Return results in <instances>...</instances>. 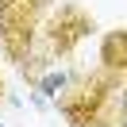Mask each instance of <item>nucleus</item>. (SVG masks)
<instances>
[{
  "label": "nucleus",
  "mask_w": 127,
  "mask_h": 127,
  "mask_svg": "<svg viewBox=\"0 0 127 127\" xmlns=\"http://www.w3.org/2000/svg\"><path fill=\"white\" fill-rule=\"evenodd\" d=\"M0 127H4V123H0Z\"/></svg>",
  "instance_id": "obj_7"
},
{
  "label": "nucleus",
  "mask_w": 127,
  "mask_h": 127,
  "mask_svg": "<svg viewBox=\"0 0 127 127\" xmlns=\"http://www.w3.org/2000/svg\"><path fill=\"white\" fill-rule=\"evenodd\" d=\"M50 0H0V31L8 27H35L39 12Z\"/></svg>",
  "instance_id": "obj_2"
},
{
  "label": "nucleus",
  "mask_w": 127,
  "mask_h": 127,
  "mask_svg": "<svg viewBox=\"0 0 127 127\" xmlns=\"http://www.w3.org/2000/svg\"><path fill=\"white\" fill-rule=\"evenodd\" d=\"M81 81V73H69V69H50V73H35V85H39V93L46 96H54V100H62L65 93H69L73 85Z\"/></svg>",
  "instance_id": "obj_4"
},
{
  "label": "nucleus",
  "mask_w": 127,
  "mask_h": 127,
  "mask_svg": "<svg viewBox=\"0 0 127 127\" xmlns=\"http://www.w3.org/2000/svg\"><path fill=\"white\" fill-rule=\"evenodd\" d=\"M0 100H4V77H0Z\"/></svg>",
  "instance_id": "obj_5"
},
{
  "label": "nucleus",
  "mask_w": 127,
  "mask_h": 127,
  "mask_svg": "<svg viewBox=\"0 0 127 127\" xmlns=\"http://www.w3.org/2000/svg\"><path fill=\"white\" fill-rule=\"evenodd\" d=\"M100 62H104V73L112 77H123L127 73V31H108L100 42Z\"/></svg>",
  "instance_id": "obj_3"
},
{
  "label": "nucleus",
  "mask_w": 127,
  "mask_h": 127,
  "mask_svg": "<svg viewBox=\"0 0 127 127\" xmlns=\"http://www.w3.org/2000/svg\"><path fill=\"white\" fill-rule=\"evenodd\" d=\"M89 31H93V16H85V12L73 8V4H62V8H58V16L50 19L46 42H50V50H54V54H69V50L77 46Z\"/></svg>",
  "instance_id": "obj_1"
},
{
  "label": "nucleus",
  "mask_w": 127,
  "mask_h": 127,
  "mask_svg": "<svg viewBox=\"0 0 127 127\" xmlns=\"http://www.w3.org/2000/svg\"><path fill=\"white\" fill-rule=\"evenodd\" d=\"M119 127H127V119H119Z\"/></svg>",
  "instance_id": "obj_6"
}]
</instances>
